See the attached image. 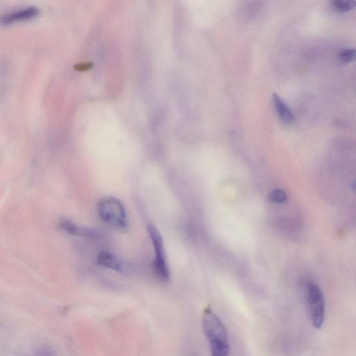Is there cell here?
<instances>
[{
    "instance_id": "6da1fadb",
    "label": "cell",
    "mask_w": 356,
    "mask_h": 356,
    "mask_svg": "<svg viewBox=\"0 0 356 356\" xmlns=\"http://www.w3.org/2000/svg\"><path fill=\"white\" fill-rule=\"evenodd\" d=\"M203 324L212 356H229L228 332L221 319L211 309H207L203 314Z\"/></svg>"
},
{
    "instance_id": "7a4b0ae2",
    "label": "cell",
    "mask_w": 356,
    "mask_h": 356,
    "mask_svg": "<svg viewBox=\"0 0 356 356\" xmlns=\"http://www.w3.org/2000/svg\"><path fill=\"white\" fill-rule=\"evenodd\" d=\"M97 212L104 223L117 231L126 232L129 223L126 210L120 200L114 197H104L98 202Z\"/></svg>"
},
{
    "instance_id": "3957f363",
    "label": "cell",
    "mask_w": 356,
    "mask_h": 356,
    "mask_svg": "<svg viewBox=\"0 0 356 356\" xmlns=\"http://www.w3.org/2000/svg\"><path fill=\"white\" fill-rule=\"evenodd\" d=\"M305 298L313 326L320 329L325 319V299L322 289L315 283H308L305 287Z\"/></svg>"
},
{
    "instance_id": "277c9868",
    "label": "cell",
    "mask_w": 356,
    "mask_h": 356,
    "mask_svg": "<svg viewBox=\"0 0 356 356\" xmlns=\"http://www.w3.org/2000/svg\"><path fill=\"white\" fill-rule=\"evenodd\" d=\"M148 233L151 239L155 253V259L154 261V269L157 276L164 281L169 279L170 272L166 258L163 239L158 230L152 225L148 228Z\"/></svg>"
},
{
    "instance_id": "5b68a950",
    "label": "cell",
    "mask_w": 356,
    "mask_h": 356,
    "mask_svg": "<svg viewBox=\"0 0 356 356\" xmlns=\"http://www.w3.org/2000/svg\"><path fill=\"white\" fill-rule=\"evenodd\" d=\"M59 226L66 233L74 236L90 239H95L99 237V233L96 230L79 226L68 219L61 221Z\"/></svg>"
},
{
    "instance_id": "8992f818",
    "label": "cell",
    "mask_w": 356,
    "mask_h": 356,
    "mask_svg": "<svg viewBox=\"0 0 356 356\" xmlns=\"http://www.w3.org/2000/svg\"><path fill=\"white\" fill-rule=\"evenodd\" d=\"M97 262L107 269L113 270L118 272L126 271L127 264L118 258L114 253L108 251H102L97 256Z\"/></svg>"
},
{
    "instance_id": "52a82bcc",
    "label": "cell",
    "mask_w": 356,
    "mask_h": 356,
    "mask_svg": "<svg viewBox=\"0 0 356 356\" xmlns=\"http://www.w3.org/2000/svg\"><path fill=\"white\" fill-rule=\"evenodd\" d=\"M38 9L36 8L31 7L26 8V9L19 10V11H15L9 15H6L1 19V22L4 24H8L14 22L16 21H21V20L29 19L36 16L37 15Z\"/></svg>"
},
{
    "instance_id": "ba28073f",
    "label": "cell",
    "mask_w": 356,
    "mask_h": 356,
    "mask_svg": "<svg viewBox=\"0 0 356 356\" xmlns=\"http://www.w3.org/2000/svg\"><path fill=\"white\" fill-rule=\"evenodd\" d=\"M274 102L278 117L281 119V120L284 123H292L294 120V115H293L292 112L287 107L285 102L276 94H275L274 96Z\"/></svg>"
},
{
    "instance_id": "9c48e42d",
    "label": "cell",
    "mask_w": 356,
    "mask_h": 356,
    "mask_svg": "<svg viewBox=\"0 0 356 356\" xmlns=\"http://www.w3.org/2000/svg\"><path fill=\"white\" fill-rule=\"evenodd\" d=\"M332 7L337 12H349L356 8V1L354 0H337L332 1Z\"/></svg>"
},
{
    "instance_id": "30bf717a",
    "label": "cell",
    "mask_w": 356,
    "mask_h": 356,
    "mask_svg": "<svg viewBox=\"0 0 356 356\" xmlns=\"http://www.w3.org/2000/svg\"><path fill=\"white\" fill-rule=\"evenodd\" d=\"M338 59L346 64L356 61V49H346L341 51L338 54Z\"/></svg>"
},
{
    "instance_id": "8fae6325",
    "label": "cell",
    "mask_w": 356,
    "mask_h": 356,
    "mask_svg": "<svg viewBox=\"0 0 356 356\" xmlns=\"http://www.w3.org/2000/svg\"><path fill=\"white\" fill-rule=\"evenodd\" d=\"M269 200L276 203H285L287 199V195L286 192L283 190H273L270 192L269 195Z\"/></svg>"
},
{
    "instance_id": "7c38bea8",
    "label": "cell",
    "mask_w": 356,
    "mask_h": 356,
    "mask_svg": "<svg viewBox=\"0 0 356 356\" xmlns=\"http://www.w3.org/2000/svg\"><path fill=\"white\" fill-rule=\"evenodd\" d=\"M92 66L91 63H85V64H78V65L75 66V68L78 70H86L90 69Z\"/></svg>"
}]
</instances>
